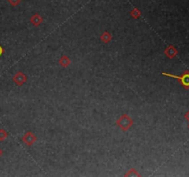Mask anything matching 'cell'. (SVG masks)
Here are the masks:
<instances>
[{"label": "cell", "mask_w": 189, "mask_h": 177, "mask_svg": "<svg viewBox=\"0 0 189 177\" xmlns=\"http://www.w3.org/2000/svg\"><path fill=\"white\" fill-rule=\"evenodd\" d=\"M116 124L123 130V131H127L129 130L133 124H134V121L131 117H129L126 114L122 115L120 117L117 119L116 121Z\"/></svg>", "instance_id": "6da1fadb"}, {"label": "cell", "mask_w": 189, "mask_h": 177, "mask_svg": "<svg viewBox=\"0 0 189 177\" xmlns=\"http://www.w3.org/2000/svg\"><path fill=\"white\" fill-rule=\"evenodd\" d=\"M162 75L163 76H166V77H169V78H177L180 80L181 84L183 87L185 88H189V71H186L182 76H175V75H173V74H169V73H165V72H162Z\"/></svg>", "instance_id": "7a4b0ae2"}, {"label": "cell", "mask_w": 189, "mask_h": 177, "mask_svg": "<svg viewBox=\"0 0 189 177\" xmlns=\"http://www.w3.org/2000/svg\"><path fill=\"white\" fill-rule=\"evenodd\" d=\"M13 81H14V83H15L17 86L21 87V86L24 85L25 82L27 81V77H26V75H25L23 72L19 71V72H17V73L14 75V77H13Z\"/></svg>", "instance_id": "3957f363"}, {"label": "cell", "mask_w": 189, "mask_h": 177, "mask_svg": "<svg viewBox=\"0 0 189 177\" xmlns=\"http://www.w3.org/2000/svg\"><path fill=\"white\" fill-rule=\"evenodd\" d=\"M36 137L34 136V134L32 132H27L23 137H22V141L28 146V147H31L32 146L35 141H36Z\"/></svg>", "instance_id": "277c9868"}, {"label": "cell", "mask_w": 189, "mask_h": 177, "mask_svg": "<svg viewBox=\"0 0 189 177\" xmlns=\"http://www.w3.org/2000/svg\"><path fill=\"white\" fill-rule=\"evenodd\" d=\"M164 55L170 59L174 58L177 55V50L174 48V45H169L167 46V48L164 50Z\"/></svg>", "instance_id": "5b68a950"}, {"label": "cell", "mask_w": 189, "mask_h": 177, "mask_svg": "<svg viewBox=\"0 0 189 177\" xmlns=\"http://www.w3.org/2000/svg\"><path fill=\"white\" fill-rule=\"evenodd\" d=\"M43 21H44V19L39 15V14H34V15H32V17H31V19H30V22L34 26V27H38V26H40L42 23H43Z\"/></svg>", "instance_id": "8992f818"}, {"label": "cell", "mask_w": 189, "mask_h": 177, "mask_svg": "<svg viewBox=\"0 0 189 177\" xmlns=\"http://www.w3.org/2000/svg\"><path fill=\"white\" fill-rule=\"evenodd\" d=\"M100 39H101V41L103 43V44H109L111 41H112V39H113V35L110 33V32H108L107 31H105L102 35H101V37H100Z\"/></svg>", "instance_id": "52a82bcc"}, {"label": "cell", "mask_w": 189, "mask_h": 177, "mask_svg": "<svg viewBox=\"0 0 189 177\" xmlns=\"http://www.w3.org/2000/svg\"><path fill=\"white\" fill-rule=\"evenodd\" d=\"M59 64H60V65H62L63 67H67V66L71 64V59L69 58L67 56L64 55L63 57L59 59Z\"/></svg>", "instance_id": "ba28073f"}, {"label": "cell", "mask_w": 189, "mask_h": 177, "mask_svg": "<svg viewBox=\"0 0 189 177\" xmlns=\"http://www.w3.org/2000/svg\"><path fill=\"white\" fill-rule=\"evenodd\" d=\"M130 16H131L133 19H139L140 16H141V11H140L138 8L135 7V8H133V9L130 11Z\"/></svg>", "instance_id": "9c48e42d"}, {"label": "cell", "mask_w": 189, "mask_h": 177, "mask_svg": "<svg viewBox=\"0 0 189 177\" xmlns=\"http://www.w3.org/2000/svg\"><path fill=\"white\" fill-rule=\"evenodd\" d=\"M8 137L7 132L4 128H0V141H4Z\"/></svg>", "instance_id": "30bf717a"}, {"label": "cell", "mask_w": 189, "mask_h": 177, "mask_svg": "<svg viewBox=\"0 0 189 177\" xmlns=\"http://www.w3.org/2000/svg\"><path fill=\"white\" fill-rule=\"evenodd\" d=\"M126 176H131V175H135V176H140V175L136 172V169H131V170H129V172L127 173V174H126L125 175Z\"/></svg>", "instance_id": "8fae6325"}, {"label": "cell", "mask_w": 189, "mask_h": 177, "mask_svg": "<svg viewBox=\"0 0 189 177\" xmlns=\"http://www.w3.org/2000/svg\"><path fill=\"white\" fill-rule=\"evenodd\" d=\"M7 2H8L12 6H17L21 2V0H7Z\"/></svg>", "instance_id": "7c38bea8"}, {"label": "cell", "mask_w": 189, "mask_h": 177, "mask_svg": "<svg viewBox=\"0 0 189 177\" xmlns=\"http://www.w3.org/2000/svg\"><path fill=\"white\" fill-rule=\"evenodd\" d=\"M4 52H5V51H4L3 47H2V46L0 45V57H1V56H2V55L4 54Z\"/></svg>", "instance_id": "4fadbf2b"}, {"label": "cell", "mask_w": 189, "mask_h": 177, "mask_svg": "<svg viewBox=\"0 0 189 177\" xmlns=\"http://www.w3.org/2000/svg\"><path fill=\"white\" fill-rule=\"evenodd\" d=\"M185 117H186V119H187V120L189 121V111L187 112V114H186V115H185Z\"/></svg>", "instance_id": "5bb4252c"}, {"label": "cell", "mask_w": 189, "mask_h": 177, "mask_svg": "<svg viewBox=\"0 0 189 177\" xmlns=\"http://www.w3.org/2000/svg\"><path fill=\"white\" fill-rule=\"evenodd\" d=\"M2 154H3V151H2V150H1V149H0V156H1Z\"/></svg>", "instance_id": "9a60e30c"}]
</instances>
